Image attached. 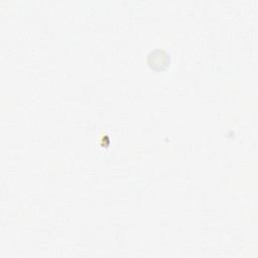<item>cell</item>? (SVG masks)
<instances>
[{"label": "cell", "instance_id": "obj_1", "mask_svg": "<svg viewBox=\"0 0 258 258\" xmlns=\"http://www.w3.org/2000/svg\"><path fill=\"white\" fill-rule=\"evenodd\" d=\"M146 62L150 69L160 72L168 68L170 63V56L168 52L161 48L151 50L146 58Z\"/></svg>", "mask_w": 258, "mask_h": 258}]
</instances>
